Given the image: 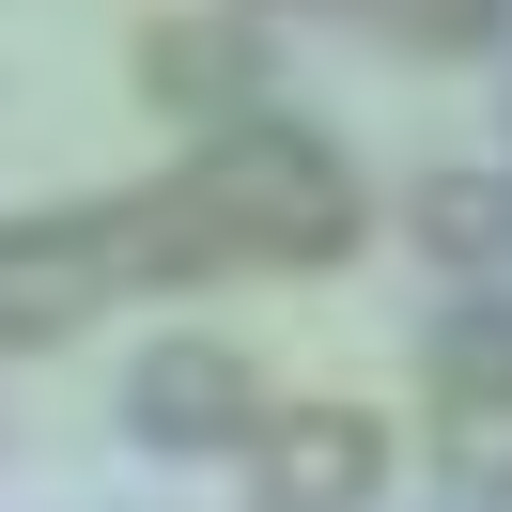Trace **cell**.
Wrapping results in <instances>:
<instances>
[{"instance_id": "3", "label": "cell", "mask_w": 512, "mask_h": 512, "mask_svg": "<svg viewBox=\"0 0 512 512\" xmlns=\"http://www.w3.org/2000/svg\"><path fill=\"white\" fill-rule=\"evenodd\" d=\"M249 419H264V357L249 342H140V373H125V435L140 450H249Z\"/></svg>"}, {"instance_id": "5", "label": "cell", "mask_w": 512, "mask_h": 512, "mask_svg": "<svg viewBox=\"0 0 512 512\" xmlns=\"http://www.w3.org/2000/svg\"><path fill=\"white\" fill-rule=\"evenodd\" d=\"M233 466H249L264 512H357V497H388V435L357 404H264Z\"/></svg>"}, {"instance_id": "10", "label": "cell", "mask_w": 512, "mask_h": 512, "mask_svg": "<svg viewBox=\"0 0 512 512\" xmlns=\"http://www.w3.org/2000/svg\"><path fill=\"white\" fill-rule=\"evenodd\" d=\"M342 16H373V32L419 47V63H481V47L512 32V0H342Z\"/></svg>"}, {"instance_id": "11", "label": "cell", "mask_w": 512, "mask_h": 512, "mask_svg": "<svg viewBox=\"0 0 512 512\" xmlns=\"http://www.w3.org/2000/svg\"><path fill=\"white\" fill-rule=\"evenodd\" d=\"M249 16H295V0H249Z\"/></svg>"}, {"instance_id": "8", "label": "cell", "mask_w": 512, "mask_h": 512, "mask_svg": "<svg viewBox=\"0 0 512 512\" xmlns=\"http://www.w3.org/2000/svg\"><path fill=\"white\" fill-rule=\"evenodd\" d=\"M435 481L512 512V388H435Z\"/></svg>"}, {"instance_id": "2", "label": "cell", "mask_w": 512, "mask_h": 512, "mask_svg": "<svg viewBox=\"0 0 512 512\" xmlns=\"http://www.w3.org/2000/svg\"><path fill=\"white\" fill-rule=\"evenodd\" d=\"M125 280V202H63V218H0V357L78 342Z\"/></svg>"}, {"instance_id": "9", "label": "cell", "mask_w": 512, "mask_h": 512, "mask_svg": "<svg viewBox=\"0 0 512 512\" xmlns=\"http://www.w3.org/2000/svg\"><path fill=\"white\" fill-rule=\"evenodd\" d=\"M419 373L435 388H512V280H466L435 326H419Z\"/></svg>"}, {"instance_id": "7", "label": "cell", "mask_w": 512, "mask_h": 512, "mask_svg": "<svg viewBox=\"0 0 512 512\" xmlns=\"http://www.w3.org/2000/svg\"><path fill=\"white\" fill-rule=\"evenodd\" d=\"M125 280H140V295L249 280V249H233V233H218V202H202L187 171H171V187H140V202H125Z\"/></svg>"}, {"instance_id": "6", "label": "cell", "mask_w": 512, "mask_h": 512, "mask_svg": "<svg viewBox=\"0 0 512 512\" xmlns=\"http://www.w3.org/2000/svg\"><path fill=\"white\" fill-rule=\"evenodd\" d=\"M388 233H404L435 280H512V171H404L388 187Z\"/></svg>"}, {"instance_id": "4", "label": "cell", "mask_w": 512, "mask_h": 512, "mask_svg": "<svg viewBox=\"0 0 512 512\" xmlns=\"http://www.w3.org/2000/svg\"><path fill=\"white\" fill-rule=\"evenodd\" d=\"M125 78H140V109L233 125V109H264V16H249V0H187V16H140Z\"/></svg>"}, {"instance_id": "1", "label": "cell", "mask_w": 512, "mask_h": 512, "mask_svg": "<svg viewBox=\"0 0 512 512\" xmlns=\"http://www.w3.org/2000/svg\"><path fill=\"white\" fill-rule=\"evenodd\" d=\"M187 187L218 202V233L249 264H280V280H326V264H357V233H373V187L342 171V140H311L295 109H233V125L187 140Z\"/></svg>"}]
</instances>
